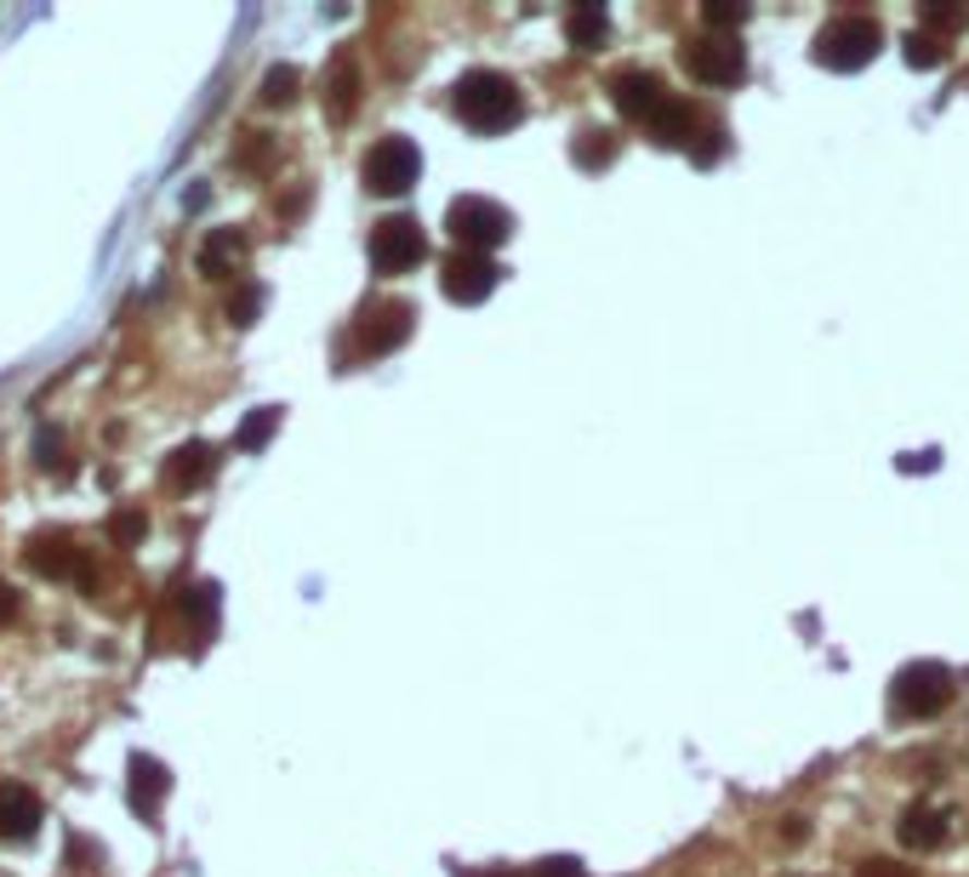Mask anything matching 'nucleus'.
Returning a JSON list of instances; mask_svg holds the SVG:
<instances>
[{
    "instance_id": "f8f14e48",
    "label": "nucleus",
    "mask_w": 969,
    "mask_h": 877,
    "mask_svg": "<svg viewBox=\"0 0 969 877\" xmlns=\"http://www.w3.org/2000/svg\"><path fill=\"white\" fill-rule=\"evenodd\" d=\"M240 263H245V240L234 229H211L206 245H201V273L206 280H229Z\"/></svg>"
},
{
    "instance_id": "6ab92c4d",
    "label": "nucleus",
    "mask_w": 969,
    "mask_h": 877,
    "mask_svg": "<svg viewBox=\"0 0 969 877\" xmlns=\"http://www.w3.org/2000/svg\"><path fill=\"white\" fill-rule=\"evenodd\" d=\"M263 97L268 103H291L296 97V69H268L263 74Z\"/></svg>"
},
{
    "instance_id": "423d86ee",
    "label": "nucleus",
    "mask_w": 969,
    "mask_h": 877,
    "mask_svg": "<svg viewBox=\"0 0 969 877\" xmlns=\"http://www.w3.org/2000/svg\"><path fill=\"white\" fill-rule=\"evenodd\" d=\"M873 52H879V29L867 17H838L833 29H822V40H815V58L827 69H861Z\"/></svg>"
},
{
    "instance_id": "f3484780",
    "label": "nucleus",
    "mask_w": 969,
    "mask_h": 877,
    "mask_svg": "<svg viewBox=\"0 0 969 877\" xmlns=\"http://www.w3.org/2000/svg\"><path fill=\"white\" fill-rule=\"evenodd\" d=\"M275 428H280V411H275V405H263V411H257V416H252V422H245V428H240V439H234V444H240V450H263V444H268V434H275Z\"/></svg>"
},
{
    "instance_id": "4be33fe9",
    "label": "nucleus",
    "mask_w": 969,
    "mask_h": 877,
    "mask_svg": "<svg viewBox=\"0 0 969 877\" xmlns=\"http://www.w3.org/2000/svg\"><path fill=\"white\" fill-rule=\"evenodd\" d=\"M702 17L713 23V29H736V23H748V7H707Z\"/></svg>"
},
{
    "instance_id": "5701e85b",
    "label": "nucleus",
    "mask_w": 969,
    "mask_h": 877,
    "mask_svg": "<svg viewBox=\"0 0 969 877\" xmlns=\"http://www.w3.org/2000/svg\"><path fill=\"white\" fill-rule=\"evenodd\" d=\"M935 58H941V52H935V40H924V35H912V40H907V63H912V69H930Z\"/></svg>"
},
{
    "instance_id": "4468645a",
    "label": "nucleus",
    "mask_w": 969,
    "mask_h": 877,
    "mask_svg": "<svg viewBox=\"0 0 969 877\" xmlns=\"http://www.w3.org/2000/svg\"><path fill=\"white\" fill-rule=\"evenodd\" d=\"M690 125H695V114H690V103H679V97H662L656 114H651V132H656V143H667V148L690 143Z\"/></svg>"
},
{
    "instance_id": "9d476101",
    "label": "nucleus",
    "mask_w": 969,
    "mask_h": 877,
    "mask_svg": "<svg viewBox=\"0 0 969 877\" xmlns=\"http://www.w3.org/2000/svg\"><path fill=\"white\" fill-rule=\"evenodd\" d=\"M416 325V308L411 303H383L365 314V354H393Z\"/></svg>"
},
{
    "instance_id": "b1692460",
    "label": "nucleus",
    "mask_w": 969,
    "mask_h": 877,
    "mask_svg": "<svg viewBox=\"0 0 969 877\" xmlns=\"http://www.w3.org/2000/svg\"><path fill=\"white\" fill-rule=\"evenodd\" d=\"M582 137H588V143H577V160H582V166H605V160H610V143H593V132H582Z\"/></svg>"
},
{
    "instance_id": "f03ea898",
    "label": "nucleus",
    "mask_w": 969,
    "mask_h": 877,
    "mask_svg": "<svg viewBox=\"0 0 969 877\" xmlns=\"http://www.w3.org/2000/svg\"><path fill=\"white\" fill-rule=\"evenodd\" d=\"M445 229H451V240H457L462 251L485 257V251H496V245L513 234V217L496 206V199L462 194V199H451V211H445Z\"/></svg>"
},
{
    "instance_id": "1a4fd4ad",
    "label": "nucleus",
    "mask_w": 969,
    "mask_h": 877,
    "mask_svg": "<svg viewBox=\"0 0 969 877\" xmlns=\"http://www.w3.org/2000/svg\"><path fill=\"white\" fill-rule=\"evenodd\" d=\"M40 820H46V809H40V797L23 787V781H0V838H35L40 832Z\"/></svg>"
},
{
    "instance_id": "6e6552de",
    "label": "nucleus",
    "mask_w": 969,
    "mask_h": 877,
    "mask_svg": "<svg viewBox=\"0 0 969 877\" xmlns=\"http://www.w3.org/2000/svg\"><path fill=\"white\" fill-rule=\"evenodd\" d=\"M685 63H690L695 81H707V86H736L741 74H748V58H741L736 40H702L685 52Z\"/></svg>"
},
{
    "instance_id": "dca6fc26",
    "label": "nucleus",
    "mask_w": 969,
    "mask_h": 877,
    "mask_svg": "<svg viewBox=\"0 0 969 877\" xmlns=\"http://www.w3.org/2000/svg\"><path fill=\"white\" fill-rule=\"evenodd\" d=\"M211 467H217V462H211V450H206V444H183L178 456H171L166 479H171V485H201Z\"/></svg>"
},
{
    "instance_id": "0eeeda50",
    "label": "nucleus",
    "mask_w": 969,
    "mask_h": 877,
    "mask_svg": "<svg viewBox=\"0 0 969 877\" xmlns=\"http://www.w3.org/2000/svg\"><path fill=\"white\" fill-rule=\"evenodd\" d=\"M496 280H502V268H496L490 257H474V251H457L451 263H445L439 273V285L451 303H485V296L496 291Z\"/></svg>"
},
{
    "instance_id": "412c9836",
    "label": "nucleus",
    "mask_w": 969,
    "mask_h": 877,
    "mask_svg": "<svg viewBox=\"0 0 969 877\" xmlns=\"http://www.w3.org/2000/svg\"><path fill=\"white\" fill-rule=\"evenodd\" d=\"M183 610H194V616H201V621H211V610H217V587H206V582H201V587H189V598H183Z\"/></svg>"
},
{
    "instance_id": "7ed1b4c3",
    "label": "nucleus",
    "mask_w": 969,
    "mask_h": 877,
    "mask_svg": "<svg viewBox=\"0 0 969 877\" xmlns=\"http://www.w3.org/2000/svg\"><path fill=\"white\" fill-rule=\"evenodd\" d=\"M416 178H422V148L411 137H383L365 155V188L371 194H388L393 199V194L416 188Z\"/></svg>"
},
{
    "instance_id": "a878e982",
    "label": "nucleus",
    "mask_w": 969,
    "mask_h": 877,
    "mask_svg": "<svg viewBox=\"0 0 969 877\" xmlns=\"http://www.w3.org/2000/svg\"><path fill=\"white\" fill-rule=\"evenodd\" d=\"M137 531H143V519H137V513H120V519H114V536H120V541H132Z\"/></svg>"
},
{
    "instance_id": "9b49d317",
    "label": "nucleus",
    "mask_w": 969,
    "mask_h": 877,
    "mask_svg": "<svg viewBox=\"0 0 969 877\" xmlns=\"http://www.w3.org/2000/svg\"><path fill=\"white\" fill-rule=\"evenodd\" d=\"M610 97H616V109L622 114H633V120H651L656 114V103H662V81L656 74H644V69H628V74H616L610 81Z\"/></svg>"
},
{
    "instance_id": "f257e3e1",
    "label": "nucleus",
    "mask_w": 969,
    "mask_h": 877,
    "mask_svg": "<svg viewBox=\"0 0 969 877\" xmlns=\"http://www.w3.org/2000/svg\"><path fill=\"white\" fill-rule=\"evenodd\" d=\"M451 103L474 132H508V125H519V114H525L519 86L508 81V74H496V69H468L457 81V92H451Z\"/></svg>"
},
{
    "instance_id": "20e7f679",
    "label": "nucleus",
    "mask_w": 969,
    "mask_h": 877,
    "mask_svg": "<svg viewBox=\"0 0 969 877\" xmlns=\"http://www.w3.org/2000/svg\"><path fill=\"white\" fill-rule=\"evenodd\" d=\"M422 257H428V234H422L416 217H383L371 229V263H377V273H405Z\"/></svg>"
},
{
    "instance_id": "a211bd4d",
    "label": "nucleus",
    "mask_w": 969,
    "mask_h": 877,
    "mask_svg": "<svg viewBox=\"0 0 969 877\" xmlns=\"http://www.w3.org/2000/svg\"><path fill=\"white\" fill-rule=\"evenodd\" d=\"M257 314H263V291H257V285H240V291L229 296V319H234V325H252Z\"/></svg>"
},
{
    "instance_id": "2eb2a0df",
    "label": "nucleus",
    "mask_w": 969,
    "mask_h": 877,
    "mask_svg": "<svg viewBox=\"0 0 969 877\" xmlns=\"http://www.w3.org/2000/svg\"><path fill=\"white\" fill-rule=\"evenodd\" d=\"M565 35H570V46H582V52H593V46H605V35H610V17H605V7H577L565 17Z\"/></svg>"
},
{
    "instance_id": "39448f33",
    "label": "nucleus",
    "mask_w": 969,
    "mask_h": 877,
    "mask_svg": "<svg viewBox=\"0 0 969 877\" xmlns=\"http://www.w3.org/2000/svg\"><path fill=\"white\" fill-rule=\"evenodd\" d=\"M953 701V672L941 661H912L901 679H896V707L912 718H930Z\"/></svg>"
},
{
    "instance_id": "cd10ccee",
    "label": "nucleus",
    "mask_w": 969,
    "mask_h": 877,
    "mask_svg": "<svg viewBox=\"0 0 969 877\" xmlns=\"http://www.w3.org/2000/svg\"><path fill=\"white\" fill-rule=\"evenodd\" d=\"M542 877H582V872H577V861H548V866H542Z\"/></svg>"
},
{
    "instance_id": "aec40b11",
    "label": "nucleus",
    "mask_w": 969,
    "mask_h": 877,
    "mask_svg": "<svg viewBox=\"0 0 969 877\" xmlns=\"http://www.w3.org/2000/svg\"><path fill=\"white\" fill-rule=\"evenodd\" d=\"M901 838H907L912 849H930V843L941 838V826H935V815H912V826H901Z\"/></svg>"
},
{
    "instance_id": "c85d7f7f",
    "label": "nucleus",
    "mask_w": 969,
    "mask_h": 877,
    "mask_svg": "<svg viewBox=\"0 0 969 877\" xmlns=\"http://www.w3.org/2000/svg\"><path fill=\"white\" fill-rule=\"evenodd\" d=\"M12 610H17V598H12V587H0V621H7Z\"/></svg>"
},
{
    "instance_id": "bb28decb",
    "label": "nucleus",
    "mask_w": 969,
    "mask_h": 877,
    "mask_svg": "<svg viewBox=\"0 0 969 877\" xmlns=\"http://www.w3.org/2000/svg\"><path fill=\"white\" fill-rule=\"evenodd\" d=\"M924 23H964L958 7H924Z\"/></svg>"
},
{
    "instance_id": "393cba45",
    "label": "nucleus",
    "mask_w": 969,
    "mask_h": 877,
    "mask_svg": "<svg viewBox=\"0 0 969 877\" xmlns=\"http://www.w3.org/2000/svg\"><path fill=\"white\" fill-rule=\"evenodd\" d=\"M35 450H40V462H58V467H63V456H58L63 439H58V434H40V439H35Z\"/></svg>"
},
{
    "instance_id": "ddd939ff",
    "label": "nucleus",
    "mask_w": 969,
    "mask_h": 877,
    "mask_svg": "<svg viewBox=\"0 0 969 877\" xmlns=\"http://www.w3.org/2000/svg\"><path fill=\"white\" fill-rule=\"evenodd\" d=\"M166 787H171V775H166L160 758H132V804H137L143 815H155V809H160Z\"/></svg>"
}]
</instances>
